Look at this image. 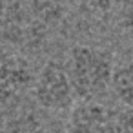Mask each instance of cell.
<instances>
[{"label":"cell","instance_id":"cell-1","mask_svg":"<svg viewBox=\"0 0 133 133\" xmlns=\"http://www.w3.org/2000/svg\"><path fill=\"white\" fill-rule=\"evenodd\" d=\"M113 58L108 51L93 46H75L71 49L69 78L73 91L84 102H95L113 84Z\"/></svg>","mask_w":133,"mask_h":133},{"label":"cell","instance_id":"cell-2","mask_svg":"<svg viewBox=\"0 0 133 133\" xmlns=\"http://www.w3.org/2000/svg\"><path fill=\"white\" fill-rule=\"evenodd\" d=\"M46 33L31 18L26 0H0V44H40Z\"/></svg>","mask_w":133,"mask_h":133},{"label":"cell","instance_id":"cell-3","mask_svg":"<svg viewBox=\"0 0 133 133\" xmlns=\"http://www.w3.org/2000/svg\"><path fill=\"white\" fill-rule=\"evenodd\" d=\"M35 98L38 106L49 111H64L73 104V84L69 78V71L58 62L49 60L40 69L35 86Z\"/></svg>","mask_w":133,"mask_h":133},{"label":"cell","instance_id":"cell-4","mask_svg":"<svg viewBox=\"0 0 133 133\" xmlns=\"http://www.w3.org/2000/svg\"><path fill=\"white\" fill-rule=\"evenodd\" d=\"M68 133H120V113L98 102H80L69 115Z\"/></svg>","mask_w":133,"mask_h":133},{"label":"cell","instance_id":"cell-5","mask_svg":"<svg viewBox=\"0 0 133 133\" xmlns=\"http://www.w3.org/2000/svg\"><path fill=\"white\" fill-rule=\"evenodd\" d=\"M31 84V71L24 62L0 60V104L17 98Z\"/></svg>","mask_w":133,"mask_h":133},{"label":"cell","instance_id":"cell-6","mask_svg":"<svg viewBox=\"0 0 133 133\" xmlns=\"http://www.w3.org/2000/svg\"><path fill=\"white\" fill-rule=\"evenodd\" d=\"M28 4H29L31 18L44 29L57 26L64 18L66 9H64L62 0H29Z\"/></svg>","mask_w":133,"mask_h":133},{"label":"cell","instance_id":"cell-7","mask_svg":"<svg viewBox=\"0 0 133 133\" xmlns=\"http://www.w3.org/2000/svg\"><path fill=\"white\" fill-rule=\"evenodd\" d=\"M111 88L118 100L126 104L128 109H133V62L115 69Z\"/></svg>","mask_w":133,"mask_h":133},{"label":"cell","instance_id":"cell-8","mask_svg":"<svg viewBox=\"0 0 133 133\" xmlns=\"http://www.w3.org/2000/svg\"><path fill=\"white\" fill-rule=\"evenodd\" d=\"M0 133H48V131L35 115L24 113L8 120L0 128Z\"/></svg>","mask_w":133,"mask_h":133},{"label":"cell","instance_id":"cell-9","mask_svg":"<svg viewBox=\"0 0 133 133\" xmlns=\"http://www.w3.org/2000/svg\"><path fill=\"white\" fill-rule=\"evenodd\" d=\"M73 4L84 11V13H89V15H104L108 13L113 4H115V0H73Z\"/></svg>","mask_w":133,"mask_h":133},{"label":"cell","instance_id":"cell-10","mask_svg":"<svg viewBox=\"0 0 133 133\" xmlns=\"http://www.w3.org/2000/svg\"><path fill=\"white\" fill-rule=\"evenodd\" d=\"M118 24L120 29L129 38H133V0H122L118 11Z\"/></svg>","mask_w":133,"mask_h":133},{"label":"cell","instance_id":"cell-11","mask_svg":"<svg viewBox=\"0 0 133 133\" xmlns=\"http://www.w3.org/2000/svg\"><path fill=\"white\" fill-rule=\"evenodd\" d=\"M120 133H133V109L120 113Z\"/></svg>","mask_w":133,"mask_h":133}]
</instances>
